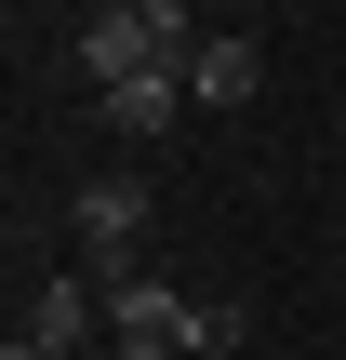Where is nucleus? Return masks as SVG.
<instances>
[{
  "instance_id": "nucleus-1",
  "label": "nucleus",
  "mask_w": 346,
  "mask_h": 360,
  "mask_svg": "<svg viewBox=\"0 0 346 360\" xmlns=\"http://www.w3.org/2000/svg\"><path fill=\"white\" fill-rule=\"evenodd\" d=\"M213 27L187 13V0H107L93 27H80V80L93 94H120V80H147V67H187Z\"/></svg>"
},
{
  "instance_id": "nucleus-2",
  "label": "nucleus",
  "mask_w": 346,
  "mask_h": 360,
  "mask_svg": "<svg viewBox=\"0 0 346 360\" xmlns=\"http://www.w3.org/2000/svg\"><path fill=\"white\" fill-rule=\"evenodd\" d=\"M147 214H160V200H147L133 174H93V187L67 200V227H80V281H93V294L147 281V267H133V254H147Z\"/></svg>"
},
{
  "instance_id": "nucleus-3",
  "label": "nucleus",
  "mask_w": 346,
  "mask_h": 360,
  "mask_svg": "<svg viewBox=\"0 0 346 360\" xmlns=\"http://www.w3.org/2000/svg\"><path fill=\"white\" fill-rule=\"evenodd\" d=\"M200 334H213V307L173 294V281H120L107 294V347L120 360H173V347H200Z\"/></svg>"
},
{
  "instance_id": "nucleus-4",
  "label": "nucleus",
  "mask_w": 346,
  "mask_h": 360,
  "mask_svg": "<svg viewBox=\"0 0 346 360\" xmlns=\"http://www.w3.org/2000/svg\"><path fill=\"white\" fill-rule=\"evenodd\" d=\"M253 80H267V53H253L240 27H213V40L187 53V94H200V107H253Z\"/></svg>"
},
{
  "instance_id": "nucleus-5",
  "label": "nucleus",
  "mask_w": 346,
  "mask_h": 360,
  "mask_svg": "<svg viewBox=\"0 0 346 360\" xmlns=\"http://www.w3.org/2000/svg\"><path fill=\"white\" fill-rule=\"evenodd\" d=\"M93 107H107V120H120V134L147 147V134H173V120H187L200 94H187V67H147V80H120V94H93Z\"/></svg>"
},
{
  "instance_id": "nucleus-6",
  "label": "nucleus",
  "mask_w": 346,
  "mask_h": 360,
  "mask_svg": "<svg viewBox=\"0 0 346 360\" xmlns=\"http://www.w3.org/2000/svg\"><path fill=\"white\" fill-rule=\"evenodd\" d=\"M93 321H107V294H93V281H40V307H27V347H53V360H67Z\"/></svg>"
},
{
  "instance_id": "nucleus-7",
  "label": "nucleus",
  "mask_w": 346,
  "mask_h": 360,
  "mask_svg": "<svg viewBox=\"0 0 346 360\" xmlns=\"http://www.w3.org/2000/svg\"><path fill=\"white\" fill-rule=\"evenodd\" d=\"M0 360H53V347H27V334H13V347H0Z\"/></svg>"
}]
</instances>
